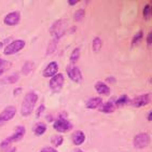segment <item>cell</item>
I'll list each match as a JSON object with an SVG mask.
<instances>
[{
	"label": "cell",
	"instance_id": "cell-32",
	"mask_svg": "<svg viewBox=\"0 0 152 152\" xmlns=\"http://www.w3.org/2000/svg\"><path fill=\"white\" fill-rule=\"evenodd\" d=\"M78 2H79V0H68V4L69 6H76Z\"/></svg>",
	"mask_w": 152,
	"mask_h": 152
},
{
	"label": "cell",
	"instance_id": "cell-19",
	"mask_svg": "<svg viewBox=\"0 0 152 152\" xmlns=\"http://www.w3.org/2000/svg\"><path fill=\"white\" fill-rule=\"evenodd\" d=\"M35 135L36 136H42L44 133L47 132V125L44 123H38L35 127Z\"/></svg>",
	"mask_w": 152,
	"mask_h": 152
},
{
	"label": "cell",
	"instance_id": "cell-37",
	"mask_svg": "<svg viewBox=\"0 0 152 152\" xmlns=\"http://www.w3.org/2000/svg\"><path fill=\"white\" fill-rule=\"evenodd\" d=\"M16 151V149H15V148H11V149H8L7 150L6 152H15Z\"/></svg>",
	"mask_w": 152,
	"mask_h": 152
},
{
	"label": "cell",
	"instance_id": "cell-12",
	"mask_svg": "<svg viewBox=\"0 0 152 152\" xmlns=\"http://www.w3.org/2000/svg\"><path fill=\"white\" fill-rule=\"evenodd\" d=\"M25 133H26V129H25V126H22V125H18L16 129H15L14 133L11 135L9 137V139L11 140V142H16V141H20L22 138L25 136Z\"/></svg>",
	"mask_w": 152,
	"mask_h": 152
},
{
	"label": "cell",
	"instance_id": "cell-29",
	"mask_svg": "<svg viewBox=\"0 0 152 152\" xmlns=\"http://www.w3.org/2000/svg\"><path fill=\"white\" fill-rule=\"evenodd\" d=\"M152 44V32L150 31L149 34H148V36H147V45L148 47H151Z\"/></svg>",
	"mask_w": 152,
	"mask_h": 152
},
{
	"label": "cell",
	"instance_id": "cell-8",
	"mask_svg": "<svg viewBox=\"0 0 152 152\" xmlns=\"http://www.w3.org/2000/svg\"><path fill=\"white\" fill-rule=\"evenodd\" d=\"M15 114H16V108L14 106H9L3 109L0 113V126H2L3 123L12 120L15 117Z\"/></svg>",
	"mask_w": 152,
	"mask_h": 152
},
{
	"label": "cell",
	"instance_id": "cell-38",
	"mask_svg": "<svg viewBox=\"0 0 152 152\" xmlns=\"http://www.w3.org/2000/svg\"><path fill=\"white\" fill-rule=\"evenodd\" d=\"M3 72H4V69H0V77L2 76V75H3Z\"/></svg>",
	"mask_w": 152,
	"mask_h": 152
},
{
	"label": "cell",
	"instance_id": "cell-1",
	"mask_svg": "<svg viewBox=\"0 0 152 152\" xmlns=\"http://www.w3.org/2000/svg\"><path fill=\"white\" fill-rule=\"evenodd\" d=\"M38 102V95L36 92H28L25 95L23 102H22V107H20V114L23 117H28L32 113L35 106Z\"/></svg>",
	"mask_w": 152,
	"mask_h": 152
},
{
	"label": "cell",
	"instance_id": "cell-7",
	"mask_svg": "<svg viewBox=\"0 0 152 152\" xmlns=\"http://www.w3.org/2000/svg\"><path fill=\"white\" fill-rule=\"evenodd\" d=\"M151 100V94L150 93H146L142 94V95H138L135 98H133L131 100V106L132 107H135V108H140V107H143V106L148 105Z\"/></svg>",
	"mask_w": 152,
	"mask_h": 152
},
{
	"label": "cell",
	"instance_id": "cell-4",
	"mask_svg": "<svg viewBox=\"0 0 152 152\" xmlns=\"http://www.w3.org/2000/svg\"><path fill=\"white\" fill-rule=\"evenodd\" d=\"M64 75L63 73H57L54 77H52L49 82V88H51V91L53 93H59L61 91V88L64 86Z\"/></svg>",
	"mask_w": 152,
	"mask_h": 152
},
{
	"label": "cell",
	"instance_id": "cell-25",
	"mask_svg": "<svg viewBox=\"0 0 152 152\" xmlns=\"http://www.w3.org/2000/svg\"><path fill=\"white\" fill-rule=\"evenodd\" d=\"M51 141H52V145L54 147H59L63 145L64 138H63V136H61V135H55V136H53L52 137Z\"/></svg>",
	"mask_w": 152,
	"mask_h": 152
},
{
	"label": "cell",
	"instance_id": "cell-9",
	"mask_svg": "<svg viewBox=\"0 0 152 152\" xmlns=\"http://www.w3.org/2000/svg\"><path fill=\"white\" fill-rule=\"evenodd\" d=\"M66 71H67V75L71 81L76 82V83H81L82 82V80H83L82 72L77 66L70 65V66H68V67L66 68Z\"/></svg>",
	"mask_w": 152,
	"mask_h": 152
},
{
	"label": "cell",
	"instance_id": "cell-30",
	"mask_svg": "<svg viewBox=\"0 0 152 152\" xmlns=\"http://www.w3.org/2000/svg\"><path fill=\"white\" fill-rule=\"evenodd\" d=\"M40 152H58V151L55 150L54 148H49V147H47V148H43Z\"/></svg>",
	"mask_w": 152,
	"mask_h": 152
},
{
	"label": "cell",
	"instance_id": "cell-22",
	"mask_svg": "<svg viewBox=\"0 0 152 152\" xmlns=\"http://www.w3.org/2000/svg\"><path fill=\"white\" fill-rule=\"evenodd\" d=\"M18 81V75H11V76L7 77L3 80H1V83L3 84H12V83H16Z\"/></svg>",
	"mask_w": 152,
	"mask_h": 152
},
{
	"label": "cell",
	"instance_id": "cell-26",
	"mask_svg": "<svg viewBox=\"0 0 152 152\" xmlns=\"http://www.w3.org/2000/svg\"><path fill=\"white\" fill-rule=\"evenodd\" d=\"M84 16H85V12H84V10H82V9H79L78 11H76V13L73 15V18H75V20H76L77 22H81V20L84 18Z\"/></svg>",
	"mask_w": 152,
	"mask_h": 152
},
{
	"label": "cell",
	"instance_id": "cell-18",
	"mask_svg": "<svg viewBox=\"0 0 152 152\" xmlns=\"http://www.w3.org/2000/svg\"><path fill=\"white\" fill-rule=\"evenodd\" d=\"M129 102V96H127V95H122V96H120L115 102H114V106H115V107H123V106L127 105Z\"/></svg>",
	"mask_w": 152,
	"mask_h": 152
},
{
	"label": "cell",
	"instance_id": "cell-33",
	"mask_svg": "<svg viewBox=\"0 0 152 152\" xmlns=\"http://www.w3.org/2000/svg\"><path fill=\"white\" fill-rule=\"evenodd\" d=\"M106 81L109 82V83H115V78H113V77H109V78L106 79Z\"/></svg>",
	"mask_w": 152,
	"mask_h": 152
},
{
	"label": "cell",
	"instance_id": "cell-31",
	"mask_svg": "<svg viewBox=\"0 0 152 152\" xmlns=\"http://www.w3.org/2000/svg\"><path fill=\"white\" fill-rule=\"evenodd\" d=\"M7 64H9L8 61H3L2 58H0V69H4V66H6Z\"/></svg>",
	"mask_w": 152,
	"mask_h": 152
},
{
	"label": "cell",
	"instance_id": "cell-17",
	"mask_svg": "<svg viewBox=\"0 0 152 152\" xmlns=\"http://www.w3.org/2000/svg\"><path fill=\"white\" fill-rule=\"evenodd\" d=\"M80 55H81V53H80V49H79V48H76V49H73L72 52H71V54H70V58H69L70 65L75 66V64H76L77 61H79Z\"/></svg>",
	"mask_w": 152,
	"mask_h": 152
},
{
	"label": "cell",
	"instance_id": "cell-21",
	"mask_svg": "<svg viewBox=\"0 0 152 152\" xmlns=\"http://www.w3.org/2000/svg\"><path fill=\"white\" fill-rule=\"evenodd\" d=\"M34 67H35L34 61H26V63L24 64L23 68H22V71H23L24 75H29V73L34 70Z\"/></svg>",
	"mask_w": 152,
	"mask_h": 152
},
{
	"label": "cell",
	"instance_id": "cell-15",
	"mask_svg": "<svg viewBox=\"0 0 152 152\" xmlns=\"http://www.w3.org/2000/svg\"><path fill=\"white\" fill-rule=\"evenodd\" d=\"M85 141V134L82 131H76L72 135V142L76 146H80Z\"/></svg>",
	"mask_w": 152,
	"mask_h": 152
},
{
	"label": "cell",
	"instance_id": "cell-34",
	"mask_svg": "<svg viewBox=\"0 0 152 152\" xmlns=\"http://www.w3.org/2000/svg\"><path fill=\"white\" fill-rule=\"evenodd\" d=\"M8 41H9V39H6V40H3V41H1V42H0V49H1L2 47H6V45H7L6 42H8Z\"/></svg>",
	"mask_w": 152,
	"mask_h": 152
},
{
	"label": "cell",
	"instance_id": "cell-27",
	"mask_svg": "<svg viewBox=\"0 0 152 152\" xmlns=\"http://www.w3.org/2000/svg\"><path fill=\"white\" fill-rule=\"evenodd\" d=\"M56 45H57V41L53 40L52 42H51L50 44H49V47H48V50H47V55H49V54H52L53 51L56 49Z\"/></svg>",
	"mask_w": 152,
	"mask_h": 152
},
{
	"label": "cell",
	"instance_id": "cell-28",
	"mask_svg": "<svg viewBox=\"0 0 152 152\" xmlns=\"http://www.w3.org/2000/svg\"><path fill=\"white\" fill-rule=\"evenodd\" d=\"M45 110V106L42 104V105H40L38 107V109H37V111H36V117L37 118H40L41 117V114L43 113V111Z\"/></svg>",
	"mask_w": 152,
	"mask_h": 152
},
{
	"label": "cell",
	"instance_id": "cell-16",
	"mask_svg": "<svg viewBox=\"0 0 152 152\" xmlns=\"http://www.w3.org/2000/svg\"><path fill=\"white\" fill-rule=\"evenodd\" d=\"M114 110H115V106H114L113 100H109L105 104H102L99 108V111L104 113H112Z\"/></svg>",
	"mask_w": 152,
	"mask_h": 152
},
{
	"label": "cell",
	"instance_id": "cell-23",
	"mask_svg": "<svg viewBox=\"0 0 152 152\" xmlns=\"http://www.w3.org/2000/svg\"><path fill=\"white\" fill-rule=\"evenodd\" d=\"M142 38H143V32H142V30H139V31H138L137 34H136V35L133 37V39H132V47H135V45L139 44V42L142 40Z\"/></svg>",
	"mask_w": 152,
	"mask_h": 152
},
{
	"label": "cell",
	"instance_id": "cell-11",
	"mask_svg": "<svg viewBox=\"0 0 152 152\" xmlns=\"http://www.w3.org/2000/svg\"><path fill=\"white\" fill-rule=\"evenodd\" d=\"M58 73V65L56 61H51L50 64H48V66L43 69V75L44 78H52L55 75Z\"/></svg>",
	"mask_w": 152,
	"mask_h": 152
},
{
	"label": "cell",
	"instance_id": "cell-6",
	"mask_svg": "<svg viewBox=\"0 0 152 152\" xmlns=\"http://www.w3.org/2000/svg\"><path fill=\"white\" fill-rule=\"evenodd\" d=\"M53 127L56 132L58 133H66L69 132L71 129H72V124H71L67 119L65 118H59L58 120L54 121L53 123Z\"/></svg>",
	"mask_w": 152,
	"mask_h": 152
},
{
	"label": "cell",
	"instance_id": "cell-35",
	"mask_svg": "<svg viewBox=\"0 0 152 152\" xmlns=\"http://www.w3.org/2000/svg\"><path fill=\"white\" fill-rule=\"evenodd\" d=\"M20 92H22V88H15V91L13 92V94H14V95H18Z\"/></svg>",
	"mask_w": 152,
	"mask_h": 152
},
{
	"label": "cell",
	"instance_id": "cell-5",
	"mask_svg": "<svg viewBox=\"0 0 152 152\" xmlns=\"http://www.w3.org/2000/svg\"><path fill=\"white\" fill-rule=\"evenodd\" d=\"M150 143V136L147 133H139L133 139V146L136 149H143Z\"/></svg>",
	"mask_w": 152,
	"mask_h": 152
},
{
	"label": "cell",
	"instance_id": "cell-24",
	"mask_svg": "<svg viewBox=\"0 0 152 152\" xmlns=\"http://www.w3.org/2000/svg\"><path fill=\"white\" fill-rule=\"evenodd\" d=\"M142 14H143V18H145V20H150L151 14H152V9H151V4H150V3H148V4L145 6L143 11H142Z\"/></svg>",
	"mask_w": 152,
	"mask_h": 152
},
{
	"label": "cell",
	"instance_id": "cell-20",
	"mask_svg": "<svg viewBox=\"0 0 152 152\" xmlns=\"http://www.w3.org/2000/svg\"><path fill=\"white\" fill-rule=\"evenodd\" d=\"M102 47V41L99 37H96V38H94L93 42H92V49H93L94 52H99L100 49Z\"/></svg>",
	"mask_w": 152,
	"mask_h": 152
},
{
	"label": "cell",
	"instance_id": "cell-36",
	"mask_svg": "<svg viewBox=\"0 0 152 152\" xmlns=\"http://www.w3.org/2000/svg\"><path fill=\"white\" fill-rule=\"evenodd\" d=\"M151 115H152V112L150 111L149 113H148V117H147V119H148V121H149V122H151Z\"/></svg>",
	"mask_w": 152,
	"mask_h": 152
},
{
	"label": "cell",
	"instance_id": "cell-2",
	"mask_svg": "<svg viewBox=\"0 0 152 152\" xmlns=\"http://www.w3.org/2000/svg\"><path fill=\"white\" fill-rule=\"evenodd\" d=\"M67 20H57L56 22L53 23V25L50 28V32L52 37L54 38V40L57 41L63 37L67 31Z\"/></svg>",
	"mask_w": 152,
	"mask_h": 152
},
{
	"label": "cell",
	"instance_id": "cell-39",
	"mask_svg": "<svg viewBox=\"0 0 152 152\" xmlns=\"http://www.w3.org/2000/svg\"><path fill=\"white\" fill-rule=\"evenodd\" d=\"M76 152H84V151H82V150L81 149H78V150H77V151Z\"/></svg>",
	"mask_w": 152,
	"mask_h": 152
},
{
	"label": "cell",
	"instance_id": "cell-3",
	"mask_svg": "<svg viewBox=\"0 0 152 152\" xmlns=\"http://www.w3.org/2000/svg\"><path fill=\"white\" fill-rule=\"evenodd\" d=\"M25 45H26L25 41L18 39V40L12 41V42L7 44L6 47H4L3 53H4V55H13V54H16V53L23 50Z\"/></svg>",
	"mask_w": 152,
	"mask_h": 152
},
{
	"label": "cell",
	"instance_id": "cell-13",
	"mask_svg": "<svg viewBox=\"0 0 152 152\" xmlns=\"http://www.w3.org/2000/svg\"><path fill=\"white\" fill-rule=\"evenodd\" d=\"M95 90L99 95H109L110 92H111V90H110L108 85L106 84L105 82L102 81H98L95 83Z\"/></svg>",
	"mask_w": 152,
	"mask_h": 152
},
{
	"label": "cell",
	"instance_id": "cell-10",
	"mask_svg": "<svg viewBox=\"0 0 152 152\" xmlns=\"http://www.w3.org/2000/svg\"><path fill=\"white\" fill-rule=\"evenodd\" d=\"M20 20V13L18 11L10 12L9 14H7L3 18V23L8 26H16Z\"/></svg>",
	"mask_w": 152,
	"mask_h": 152
},
{
	"label": "cell",
	"instance_id": "cell-14",
	"mask_svg": "<svg viewBox=\"0 0 152 152\" xmlns=\"http://www.w3.org/2000/svg\"><path fill=\"white\" fill-rule=\"evenodd\" d=\"M102 104V97H91L90 99L86 102V108L92 110V109H97L99 108Z\"/></svg>",
	"mask_w": 152,
	"mask_h": 152
}]
</instances>
